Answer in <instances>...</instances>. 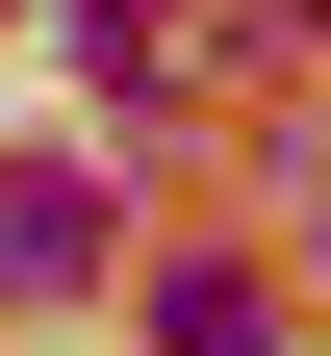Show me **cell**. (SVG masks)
<instances>
[{
    "mask_svg": "<svg viewBox=\"0 0 331 356\" xmlns=\"http://www.w3.org/2000/svg\"><path fill=\"white\" fill-rule=\"evenodd\" d=\"M153 356H280V280H255V254H178V280H153Z\"/></svg>",
    "mask_w": 331,
    "mask_h": 356,
    "instance_id": "obj_2",
    "label": "cell"
},
{
    "mask_svg": "<svg viewBox=\"0 0 331 356\" xmlns=\"http://www.w3.org/2000/svg\"><path fill=\"white\" fill-rule=\"evenodd\" d=\"M0 280H26V305H77V280H102V178H77V153H26V178H0Z\"/></svg>",
    "mask_w": 331,
    "mask_h": 356,
    "instance_id": "obj_1",
    "label": "cell"
}]
</instances>
